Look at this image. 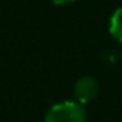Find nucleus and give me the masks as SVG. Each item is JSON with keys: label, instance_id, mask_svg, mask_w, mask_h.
Instances as JSON below:
<instances>
[{"label": "nucleus", "instance_id": "nucleus-3", "mask_svg": "<svg viewBox=\"0 0 122 122\" xmlns=\"http://www.w3.org/2000/svg\"><path fill=\"white\" fill-rule=\"evenodd\" d=\"M109 33L118 43H122V7L112 13L109 20Z\"/></svg>", "mask_w": 122, "mask_h": 122}, {"label": "nucleus", "instance_id": "nucleus-2", "mask_svg": "<svg viewBox=\"0 0 122 122\" xmlns=\"http://www.w3.org/2000/svg\"><path fill=\"white\" fill-rule=\"evenodd\" d=\"M98 92H99V85H98L96 79L92 76H83V78L78 79L75 86H73L75 98L82 105L93 101L96 98Z\"/></svg>", "mask_w": 122, "mask_h": 122}, {"label": "nucleus", "instance_id": "nucleus-1", "mask_svg": "<svg viewBox=\"0 0 122 122\" xmlns=\"http://www.w3.org/2000/svg\"><path fill=\"white\" fill-rule=\"evenodd\" d=\"M43 122H86V111L78 101H63L47 109Z\"/></svg>", "mask_w": 122, "mask_h": 122}, {"label": "nucleus", "instance_id": "nucleus-4", "mask_svg": "<svg viewBox=\"0 0 122 122\" xmlns=\"http://www.w3.org/2000/svg\"><path fill=\"white\" fill-rule=\"evenodd\" d=\"M50 2L56 6H63V5H69V3H73L76 0H50Z\"/></svg>", "mask_w": 122, "mask_h": 122}]
</instances>
